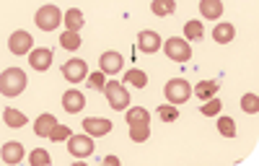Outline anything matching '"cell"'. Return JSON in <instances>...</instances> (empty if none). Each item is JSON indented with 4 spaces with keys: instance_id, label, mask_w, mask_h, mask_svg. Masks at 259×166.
Returning a JSON list of instances; mask_svg holds the SVG:
<instances>
[{
    "instance_id": "7402d4cb",
    "label": "cell",
    "mask_w": 259,
    "mask_h": 166,
    "mask_svg": "<svg viewBox=\"0 0 259 166\" xmlns=\"http://www.w3.org/2000/svg\"><path fill=\"white\" fill-rule=\"evenodd\" d=\"M150 11H153L156 16H171L177 11V0H153V3H150Z\"/></svg>"
},
{
    "instance_id": "8992f818",
    "label": "cell",
    "mask_w": 259,
    "mask_h": 166,
    "mask_svg": "<svg viewBox=\"0 0 259 166\" xmlns=\"http://www.w3.org/2000/svg\"><path fill=\"white\" fill-rule=\"evenodd\" d=\"M163 50H166V57H171L174 62H187V60L192 57V47H189V42H187L184 36H171V39H166Z\"/></svg>"
},
{
    "instance_id": "5bb4252c",
    "label": "cell",
    "mask_w": 259,
    "mask_h": 166,
    "mask_svg": "<svg viewBox=\"0 0 259 166\" xmlns=\"http://www.w3.org/2000/svg\"><path fill=\"white\" fill-rule=\"evenodd\" d=\"M0 158H3L6 163H21V158H24V143L8 140L3 148H0Z\"/></svg>"
},
{
    "instance_id": "83f0119b",
    "label": "cell",
    "mask_w": 259,
    "mask_h": 166,
    "mask_svg": "<svg viewBox=\"0 0 259 166\" xmlns=\"http://www.w3.org/2000/svg\"><path fill=\"white\" fill-rule=\"evenodd\" d=\"M241 109H244L246 114H256V112H259V99H256V94H246V96L241 99Z\"/></svg>"
},
{
    "instance_id": "e0dca14e",
    "label": "cell",
    "mask_w": 259,
    "mask_h": 166,
    "mask_svg": "<svg viewBox=\"0 0 259 166\" xmlns=\"http://www.w3.org/2000/svg\"><path fill=\"white\" fill-rule=\"evenodd\" d=\"M62 24H65V29H68V31H80L83 29V11H78V8L65 11Z\"/></svg>"
},
{
    "instance_id": "5b68a950",
    "label": "cell",
    "mask_w": 259,
    "mask_h": 166,
    "mask_svg": "<svg viewBox=\"0 0 259 166\" xmlns=\"http://www.w3.org/2000/svg\"><path fill=\"white\" fill-rule=\"evenodd\" d=\"M60 21H62V13L57 6H41L34 16V24L41 29V31H55L60 26Z\"/></svg>"
},
{
    "instance_id": "ba28073f",
    "label": "cell",
    "mask_w": 259,
    "mask_h": 166,
    "mask_svg": "<svg viewBox=\"0 0 259 166\" xmlns=\"http://www.w3.org/2000/svg\"><path fill=\"white\" fill-rule=\"evenodd\" d=\"M85 75H89V65H85L80 57H73L62 65V78L68 83H80Z\"/></svg>"
},
{
    "instance_id": "3957f363",
    "label": "cell",
    "mask_w": 259,
    "mask_h": 166,
    "mask_svg": "<svg viewBox=\"0 0 259 166\" xmlns=\"http://www.w3.org/2000/svg\"><path fill=\"white\" fill-rule=\"evenodd\" d=\"M163 94H166V101L177 107V104H184L192 96V86H189L184 78H174V80H168L166 86H163Z\"/></svg>"
},
{
    "instance_id": "d6a6232c",
    "label": "cell",
    "mask_w": 259,
    "mask_h": 166,
    "mask_svg": "<svg viewBox=\"0 0 259 166\" xmlns=\"http://www.w3.org/2000/svg\"><path fill=\"white\" fill-rule=\"evenodd\" d=\"M89 83H91V89H96V91H104V86H106L104 73H101V70H99V73H91V75H89Z\"/></svg>"
},
{
    "instance_id": "7c38bea8",
    "label": "cell",
    "mask_w": 259,
    "mask_h": 166,
    "mask_svg": "<svg viewBox=\"0 0 259 166\" xmlns=\"http://www.w3.org/2000/svg\"><path fill=\"white\" fill-rule=\"evenodd\" d=\"M138 47H140L145 55H153V52H158V50H161V36H158L156 31L145 29V31H140V34H138Z\"/></svg>"
},
{
    "instance_id": "f546056e",
    "label": "cell",
    "mask_w": 259,
    "mask_h": 166,
    "mask_svg": "<svg viewBox=\"0 0 259 166\" xmlns=\"http://www.w3.org/2000/svg\"><path fill=\"white\" fill-rule=\"evenodd\" d=\"M29 161H31V166H50V153L45 151V148H36L31 156H29Z\"/></svg>"
},
{
    "instance_id": "cb8c5ba5",
    "label": "cell",
    "mask_w": 259,
    "mask_h": 166,
    "mask_svg": "<svg viewBox=\"0 0 259 166\" xmlns=\"http://www.w3.org/2000/svg\"><path fill=\"white\" fill-rule=\"evenodd\" d=\"M124 119H127V124H138V122H150V114L145 107H130Z\"/></svg>"
},
{
    "instance_id": "2e32d148",
    "label": "cell",
    "mask_w": 259,
    "mask_h": 166,
    "mask_svg": "<svg viewBox=\"0 0 259 166\" xmlns=\"http://www.w3.org/2000/svg\"><path fill=\"white\" fill-rule=\"evenodd\" d=\"M200 13H202V18L215 21L223 16V3L221 0H200Z\"/></svg>"
},
{
    "instance_id": "836d02e7",
    "label": "cell",
    "mask_w": 259,
    "mask_h": 166,
    "mask_svg": "<svg viewBox=\"0 0 259 166\" xmlns=\"http://www.w3.org/2000/svg\"><path fill=\"white\" fill-rule=\"evenodd\" d=\"M104 161H106V163H112V166H117V163H119V158H117V156H106Z\"/></svg>"
},
{
    "instance_id": "9a60e30c",
    "label": "cell",
    "mask_w": 259,
    "mask_h": 166,
    "mask_svg": "<svg viewBox=\"0 0 259 166\" xmlns=\"http://www.w3.org/2000/svg\"><path fill=\"white\" fill-rule=\"evenodd\" d=\"M55 124H57L55 114L45 112V114H39V117H36V124H34V133H36L39 138H50V133H52V128H55Z\"/></svg>"
},
{
    "instance_id": "30bf717a",
    "label": "cell",
    "mask_w": 259,
    "mask_h": 166,
    "mask_svg": "<svg viewBox=\"0 0 259 166\" xmlns=\"http://www.w3.org/2000/svg\"><path fill=\"white\" fill-rule=\"evenodd\" d=\"M83 133H89L91 138H101L106 133H112V122L101 117H85L83 119Z\"/></svg>"
},
{
    "instance_id": "d4e9b609",
    "label": "cell",
    "mask_w": 259,
    "mask_h": 166,
    "mask_svg": "<svg viewBox=\"0 0 259 166\" xmlns=\"http://www.w3.org/2000/svg\"><path fill=\"white\" fill-rule=\"evenodd\" d=\"M124 83H133L135 89H145V86H148V75H145L140 68H133V70L124 73Z\"/></svg>"
},
{
    "instance_id": "44dd1931",
    "label": "cell",
    "mask_w": 259,
    "mask_h": 166,
    "mask_svg": "<svg viewBox=\"0 0 259 166\" xmlns=\"http://www.w3.org/2000/svg\"><path fill=\"white\" fill-rule=\"evenodd\" d=\"M3 119H6L8 128H24V124H26V114L18 112V109H13V107H6Z\"/></svg>"
},
{
    "instance_id": "52a82bcc",
    "label": "cell",
    "mask_w": 259,
    "mask_h": 166,
    "mask_svg": "<svg viewBox=\"0 0 259 166\" xmlns=\"http://www.w3.org/2000/svg\"><path fill=\"white\" fill-rule=\"evenodd\" d=\"M8 50L13 52V55H29L31 50H34V39H31V34L29 31H13L11 34V39H8Z\"/></svg>"
},
{
    "instance_id": "d6986e66",
    "label": "cell",
    "mask_w": 259,
    "mask_h": 166,
    "mask_svg": "<svg viewBox=\"0 0 259 166\" xmlns=\"http://www.w3.org/2000/svg\"><path fill=\"white\" fill-rule=\"evenodd\" d=\"M218 89H221L218 80H202V83H197V89H194V96L202 99V101H207V99L215 96V91H218Z\"/></svg>"
},
{
    "instance_id": "7a4b0ae2",
    "label": "cell",
    "mask_w": 259,
    "mask_h": 166,
    "mask_svg": "<svg viewBox=\"0 0 259 166\" xmlns=\"http://www.w3.org/2000/svg\"><path fill=\"white\" fill-rule=\"evenodd\" d=\"M104 94H106V99H109V107H112V109H117V112H124V109H127L130 94H127V89L122 86L119 80H106Z\"/></svg>"
},
{
    "instance_id": "8fae6325",
    "label": "cell",
    "mask_w": 259,
    "mask_h": 166,
    "mask_svg": "<svg viewBox=\"0 0 259 166\" xmlns=\"http://www.w3.org/2000/svg\"><path fill=\"white\" fill-rule=\"evenodd\" d=\"M85 107V96L78 91V89H68L62 94V109L65 112H70V114H75V112H80Z\"/></svg>"
},
{
    "instance_id": "9c48e42d",
    "label": "cell",
    "mask_w": 259,
    "mask_h": 166,
    "mask_svg": "<svg viewBox=\"0 0 259 166\" xmlns=\"http://www.w3.org/2000/svg\"><path fill=\"white\" fill-rule=\"evenodd\" d=\"M122 62H124V57H122L119 52L109 50V52H104V55H101V60H99V70H101L104 75H114V73L122 70Z\"/></svg>"
},
{
    "instance_id": "4fadbf2b",
    "label": "cell",
    "mask_w": 259,
    "mask_h": 166,
    "mask_svg": "<svg viewBox=\"0 0 259 166\" xmlns=\"http://www.w3.org/2000/svg\"><path fill=\"white\" fill-rule=\"evenodd\" d=\"M29 65L34 70H47L52 65V50L47 47H39V50H31L29 52Z\"/></svg>"
},
{
    "instance_id": "1f68e13d",
    "label": "cell",
    "mask_w": 259,
    "mask_h": 166,
    "mask_svg": "<svg viewBox=\"0 0 259 166\" xmlns=\"http://www.w3.org/2000/svg\"><path fill=\"white\" fill-rule=\"evenodd\" d=\"M221 107H223V104H221L218 99H207V101L202 104V107H200V112L210 117V114H218V112H221Z\"/></svg>"
},
{
    "instance_id": "277c9868",
    "label": "cell",
    "mask_w": 259,
    "mask_h": 166,
    "mask_svg": "<svg viewBox=\"0 0 259 166\" xmlns=\"http://www.w3.org/2000/svg\"><path fill=\"white\" fill-rule=\"evenodd\" d=\"M94 148H96V143H94V138L89 133H78V135L68 138V151L75 158H89L94 153Z\"/></svg>"
},
{
    "instance_id": "ac0fdd59",
    "label": "cell",
    "mask_w": 259,
    "mask_h": 166,
    "mask_svg": "<svg viewBox=\"0 0 259 166\" xmlns=\"http://www.w3.org/2000/svg\"><path fill=\"white\" fill-rule=\"evenodd\" d=\"M233 36H236V29L231 24H226V21H221V24L212 29V39L218 42V45H228Z\"/></svg>"
},
{
    "instance_id": "f1b7e54d",
    "label": "cell",
    "mask_w": 259,
    "mask_h": 166,
    "mask_svg": "<svg viewBox=\"0 0 259 166\" xmlns=\"http://www.w3.org/2000/svg\"><path fill=\"white\" fill-rule=\"evenodd\" d=\"M218 130H221V135H226V138H236V122H233L231 117H221V119H218Z\"/></svg>"
},
{
    "instance_id": "4316f807",
    "label": "cell",
    "mask_w": 259,
    "mask_h": 166,
    "mask_svg": "<svg viewBox=\"0 0 259 166\" xmlns=\"http://www.w3.org/2000/svg\"><path fill=\"white\" fill-rule=\"evenodd\" d=\"M158 117L163 122H174L179 117V109L174 107V104H161V107H158Z\"/></svg>"
},
{
    "instance_id": "4dcf8cb0",
    "label": "cell",
    "mask_w": 259,
    "mask_h": 166,
    "mask_svg": "<svg viewBox=\"0 0 259 166\" xmlns=\"http://www.w3.org/2000/svg\"><path fill=\"white\" fill-rule=\"evenodd\" d=\"M73 133H70V128H68V124H55V128H52V133H50V138L55 140V143H62V140H68Z\"/></svg>"
},
{
    "instance_id": "484cf974",
    "label": "cell",
    "mask_w": 259,
    "mask_h": 166,
    "mask_svg": "<svg viewBox=\"0 0 259 166\" xmlns=\"http://www.w3.org/2000/svg\"><path fill=\"white\" fill-rule=\"evenodd\" d=\"M60 45H62V50H78L80 47V34L78 31H62Z\"/></svg>"
},
{
    "instance_id": "6da1fadb",
    "label": "cell",
    "mask_w": 259,
    "mask_h": 166,
    "mask_svg": "<svg viewBox=\"0 0 259 166\" xmlns=\"http://www.w3.org/2000/svg\"><path fill=\"white\" fill-rule=\"evenodd\" d=\"M26 83H29L26 73L21 68H6L3 73H0V94L13 99V96H18L21 91L26 89Z\"/></svg>"
},
{
    "instance_id": "603a6c76",
    "label": "cell",
    "mask_w": 259,
    "mask_h": 166,
    "mask_svg": "<svg viewBox=\"0 0 259 166\" xmlns=\"http://www.w3.org/2000/svg\"><path fill=\"white\" fill-rule=\"evenodd\" d=\"M202 34H205L202 21H187L184 24V39L187 42H197V39H202Z\"/></svg>"
},
{
    "instance_id": "ffe728a7",
    "label": "cell",
    "mask_w": 259,
    "mask_h": 166,
    "mask_svg": "<svg viewBox=\"0 0 259 166\" xmlns=\"http://www.w3.org/2000/svg\"><path fill=\"white\" fill-rule=\"evenodd\" d=\"M148 138H150V122L130 124V140H135V143H145Z\"/></svg>"
}]
</instances>
